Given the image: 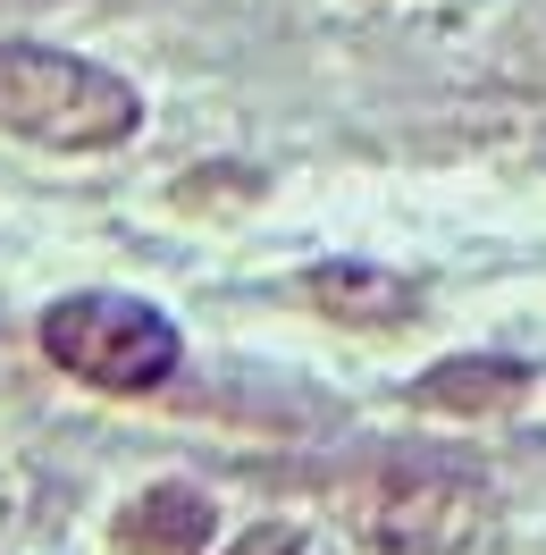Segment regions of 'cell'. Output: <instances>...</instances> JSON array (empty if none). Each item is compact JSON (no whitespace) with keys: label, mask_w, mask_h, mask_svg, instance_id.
Returning <instances> with one entry per match:
<instances>
[{"label":"cell","mask_w":546,"mask_h":555,"mask_svg":"<svg viewBox=\"0 0 546 555\" xmlns=\"http://www.w3.org/2000/svg\"><path fill=\"white\" fill-rule=\"evenodd\" d=\"M135 85H118L109 68L51 51V42H0V127L51 152H109L135 135Z\"/></svg>","instance_id":"1"},{"label":"cell","mask_w":546,"mask_h":555,"mask_svg":"<svg viewBox=\"0 0 546 555\" xmlns=\"http://www.w3.org/2000/svg\"><path fill=\"white\" fill-rule=\"evenodd\" d=\"M42 353L76 371L84 387H118V396H143L177 371V328L169 312H152L135 295H68L42 312Z\"/></svg>","instance_id":"2"},{"label":"cell","mask_w":546,"mask_h":555,"mask_svg":"<svg viewBox=\"0 0 546 555\" xmlns=\"http://www.w3.org/2000/svg\"><path fill=\"white\" fill-rule=\"evenodd\" d=\"M487 496L471 472H445V463H395L387 480L362 496V530L378 555H445L479 539Z\"/></svg>","instance_id":"3"},{"label":"cell","mask_w":546,"mask_h":555,"mask_svg":"<svg viewBox=\"0 0 546 555\" xmlns=\"http://www.w3.org/2000/svg\"><path fill=\"white\" fill-rule=\"evenodd\" d=\"M303 295L320 304L328 320H353V328H395V320H412V278L378 270V261H320V270H303Z\"/></svg>","instance_id":"4"},{"label":"cell","mask_w":546,"mask_h":555,"mask_svg":"<svg viewBox=\"0 0 546 555\" xmlns=\"http://www.w3.org/2000/svg\"><path fill=\"white\" fill-rule=\"evenodd\" d=\"M210 530H219V514H210L203 488H152V496H135V514L118 521V547L127 555H203Z\"/></svg>","instance_id":"5"},{"label":"cell","mask_w":546,"mask_h":555,"mask_svg":"<svg viewBox=\"0 0 546 555\" xmlns=\"http://www.w3.org/2000/svg\"><path fill=\"white\" fill-rule=\"evenodd\" d=\"M521 396H530V371L496 362V353H463V362H438L412 379V404H429V413H505Z\"/></svg>","instance_id":"6"},{"label":"cell","mask_w":546,"mask_h":555,"mask_svg":"<svg viewBox=\"0 0 546 555\" xmlns=\"http://www.w3.org/2000/svg\"><path fill=\"white\" fill-rule=\"evenodd\" d=\"M227 555H337V547H328L320 530H295V521H261V530H252V539H236Z\"/></svg>","instance_id":"7"}]
</instances>
